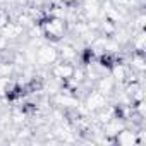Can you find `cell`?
<instances>
[{
  "label": "cell",
  "mask_w": 146,
  "mask_h": 146,
  "mask_svg": "<svg viewBox=\"0 0 146 146\" xmlns=\"http://www.w3.org/2000/svg\"><path fill=\"white\" fill-rule=\"evenodd\" d=\"M40 26H41V31H43V38L52 41V43H58L69 35L67 33V23L60 17L46 16L40 21Z\"/></svg>",
  "instance_id": "cell-1"
},
{
  "label": "cell",
  "mask_w": 146,
  "mask_h": 146,
  "mask_svg": "<svg viewBox=\"0 0 146 146\" xmlns=\"http://www.w3.org/2000/svg\"><path fill=\"white\" fill-rule=\"evenodd\" d=\"M58 60V48H57V43H41L38 48H36V60L35 64L40 65V67H50L52 64H55Z\"/></svg>",
  "instance_id": "cell-2"
},
{
  "label": "cell",
  "mask_w": 146,
  "mask_h": 146,
  "mask_svg": "<svg viewBox=\"0 0 146 146\" xmlns=\"http://www.w3.org/2000/svg\"><path fill=\"white\" fill-rule=\"evenodd\" d=\"M74 69H76V64H70V62H64V60H57L55 64H52L48 67V72L50 76L57 81H65L69 78H72L74 74Z\"/></svg>",
  "instance_id": "cell-3"
},
{
  "label": "cell",
  "mask_w": 146,
  "mask_h": 146,
  "mask_svg": "<svg viewBox=\"0 0 146 146\" xmlns=\"http://www.w3.org/2000/svg\"><path fill=\"white\" fill-rule=\"evenodd\" d=\"M107 103H110V100H108L105 95H102L100 91H96L95 88H93L91 91H88L86 96L83 98V105L86 107V110H88L90 113H95L96 110H100V108L105 107Z\"/></svg>",
  "instance_id": "cell-4"
},
{
  "label": "cell",
  "mask_w": 146,
  "mask_h": 146,
  "mask_svg": "<svg viewBox=\"0 0 146 146\" xmlns=\"http://www.w3.org/2000/svg\"><path fill=\"white\" fill-rule=\"evenodd\" d=\"M0 35H2L9 43H12V41L23 40V36H26V29L17 21H9L2 29H0Z\"/></svg>",
  "instance_id": "cell-5"
},
{
  "label": "cell",
  "mask_w": 146,
  "mask_h": 146,
  "mask_svg": "<svg viewBox=\"0 0 146 146\" xmlns=\"http://www.w3.org/2000/svg\"><path fill=\"white\" fill-rule=\"evenodd\" d=\"M57 48H58V60L76 64V60L79 58V50L76 48L74 43H67V41L64 43V40H62L57 43Z\"/></svg>",
  "instance_id": "cell-6"
},
{
  "label": "cell",
  "mask_w": 146,
  "mask_h": 146,
  "mask_svg": "<svg viewBox=\"0 0 146 146\" xmlns=\"http://www.w3.org/2000/svg\"><path fill=\"white\" fill-rule=\"evenodd\" d=\"M95 90L96 91H100L102 95H105L108 100H110V96L113 95V91L117 90V83L113 81V78L110 76V74H102L96 81H95Z\"/></svg>",
  "instance_id": "cell-7"
},
{
  "label": "cell",
  "mask_w": 146,
  "mask_h": 146,
  "mask_svg": "<svg viewBox=\"0 0 146 146\" xmlns=\"http://www.w3.org/2000/svg\"><path fill=\"white\" fill-rule=\"evenodd\" d=\"M127 46L131 48L129 52L144 53V50H146V31H144V29L132 31V35H131V40H129Z\"/></svg>",
  "instance_id": "cell-8"
},
{
  "label": "cell",
  "mask_w": 146,
  "mask_h": 146,
  "mask_svg": "<svg viewBox=\"0 0 146 146\" xmlns=\"http://www.w3.org/2000/svg\"><path fill=\"white\" fill-rule=\"evenodd\" d=\"M115 144L119 146H137V136H136V129L132 127H124L115 137Z\"/></svg>",
  "instance_id": "cell-9"
},
{
  "label": "cell",
  "mask_w": 146,
  "mask_h": 146,
  "mask_svg": "<svg viewBox=\"0 0 146 146\" xmlns=\"http://www.w3.org/2000/svg\"><path fill=\"white\" fill-rule=\"evenodd\" d=\"M125 62H127V65H129L131 70L137 72V74H144V70H146V57H144V53L129 52Z\"/></svg>",
  "instance_id": "cell-10"
}]
</instances>
